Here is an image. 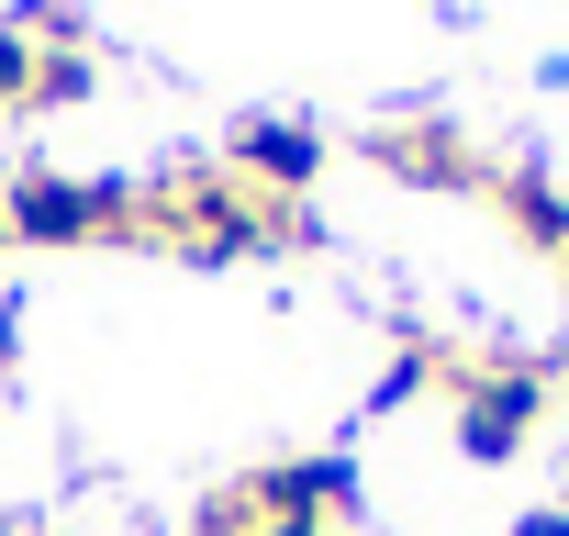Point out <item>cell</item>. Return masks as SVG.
Instances as JSON below:
<instances>
[{
    "mask_svg": "<svg viewBox=\"0 0 569 536\" xmlns=\"http://www.w3.org/2000/svg\"><path fill=\"white\" fill-rule=\"evenodd\" d=\"M0 235H12V246L146 235V190H134V179H57V168H12V190H0Z\"/></svg>",
    "mask_w": 569,
    "mask_h": 536,
    "instance_id": "cell-1",
    "label": "cell"
},
{
    "mask_svg": "<svg viewBox=\"0 0 569 536\" xmlns=\"http://www.w3.org/2000/svg\"><path fill=\"white\" fill-rule=\"evenodd\" d=\"M146 235H168L179 257L223 268V257H257V246H268V201H257L246 179L179 168V179H146Z\"/></svg>",
    "mask_w": 569,
    "mask_h": 536,
    "instance_id": "cell-2",
    "label": "cell"
},
{
    "mask_svg": "<svg viewBox=\"0 0 569 536\" xmlns=\"http://www.w3.org/2000/svg\"><path fill=\"white\" fill-rule=\"evenodd\" d=\"M447 403H458V458H480V469H502L525 436H536V414H547V358H491V369H447Z\"/></svg>",
    "mask_w": 569,
    "mask_h": 536,
    "instance_id": "cell-3",
    "label": "cell"
},
{
    "mask_svg": "<svg viewBox=\"0 0 569 536\" xmlns=\"http://www.w3.org/2000/svg\"><path fill=\"white\" fill-rule=\"evenodd\" d=\"M234 503H246L257 536H325V525L358 503V458H347V447H325V458H268V469L234 480Z\"/></svg>",
    "mask_w": 569,
    "mask_h": 536,
    "instance_id": "cell-4",
    "label": "cell"
},
{
    "mask_svg": "<svg viewBox=\"0 0 569 536\" xmlns=\"http://www.w3.org/2000/svg\"><path fill=\"white\" fill-rule=\"evenodd\" d=\"M234 179H257L268 201H302V190L325 179V135H313L302 112H246V123H234Z\"/></svg>",
    "mask_w": 569,
    "mask_h": 536,
    "instance_id": "cell-5",
    "label": "cell"
},
{
    "mask_svg": "<svg viewBox=\"0 0 569 536\" xmlns=\"http://www.w3.org/2000/svg\"><path fill=\"white\" fill-rule=\"evenodd\" d=\"M369 157H380V168H402L413 190H491V168H480L447 123H391V135H369Z\"/></svg>",
    "mask_w": 569,
    "mask_h": 536,
    "instance_id": "cell-6",
    "label": "cell"
},
{
    "mask_svg": "<svg viewBox=\"0 0 569 536\" xmlns=\"http://www.w3.org/2000/svg\"><path fill=\"white\" fill-rule=\"evenodd\" d=\"M491 201H502V224H513L536 257H569V190L547 179V157H513V168H491Z\"/></svg>",
    "mask_w": 569,
    "mask_h": 536,
    "instance_id": "cell-7",
    "label": "cell"
},
{
    "mask_svg": "<svg viewBox=\"0 0 569 536\" xmlns=\"http://www.w3.org/2000/svg\"><path fill=\"white\" fill-rule=\"evenodd\" d=\"M90 90H101L90 46H34V79H23V101H12V112H79Z\"/></svg>",
    "mask_w": 569,
    "mask_h": 536,
    "instance_id": "cell-8",
    "label": "cell"
},
{
    "mask_svg": "<svg viewBox=\"0 0 569 536\" xmlns=\"http://www.w3.org/2000/svg\"><path fill=\"white\" fill-rule=\"evenodd\" d=\"M425 380H436V347H402V358L380 369V391H369V403L391 414V403H402V391H425Z\"/></svg>",
    "mask_w": 569,
    "mask_h": 536,
    "instance_id": "cell-9",
    "label": "cell"
},
{
    "mask_svg": "<svg viewBox=\"0 0 569 536\" xmlns=\"http://www.w3.org/2000/svg\"><path fill=\"white\" fill-rule=\"evenodd\" d=\"M23 79H34V46H23L12 23H0V112H12V101H23Z\"/></svg>",
    "mask_w": 569,
    "mask_h": 536,
    "instance_id": "cell-10",
    "label": "cell"
},
{
    "mask_svg": "<svg viewBox=\"0 0 569 536\" xmlns=\"http://www.w3.org/2000/svg\"><path fill=\"white\" fill-rule=\"evenodd\" d=\"M23 358V325H12V302H0V369H12Z\"/></svg>",
    "mask_w": 569,
    "mask_h": 536,
    "instance_id": "cell-11",
    "label": "cell"
},
{
    "mask_svg": "<svg viewBox=\"0 0 569 536\" xmlns=\"http://www.w3.org/2000/svg\"><path fill=\"white\" fill-rule=\"evenodd\" d=\"M513 536H569V514H525V525H513Z\"/></svg>",
    "mask_w": 569,
    "mask_h": 536,
    "instance_id": "cell-12",
    "label": "cell"
},
{
    "mask_svg": "<svg viewBox=\"0 0 569 536\" xmlns=\"http://www.w3.org/2000/svg\"><path fill=\"white\" fill-rule=\"evenodd\" d=\"M0 536H23V525H0Z\"/></svg>",
    "mask_w": 569,
    "mask_h": 536,
    "instance_id": "cell-13",
    "label": "cell"
},
{
    "mask_svg": "<svg viewBox=\"0 0 569 536\" xmlns=\"http://www.w3.org/2000/svg\"><path fill=\"white\" fill-rule=\"evenodd\" d=\"M0 246H12V235H0Z\"/></svg>",
    "mask_w": 569,
    "mask_h": 536,
    "instance_id": "cell-14",
    "label": "cell"
}]
</instances>
